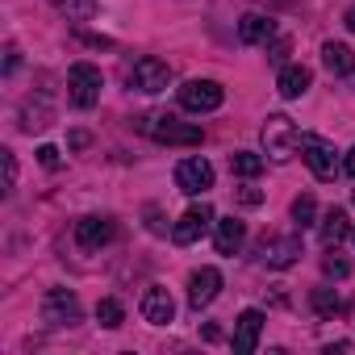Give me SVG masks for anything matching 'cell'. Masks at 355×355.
I'll return each mask as SVG.
<instances>
[{
  "mask_svg": "<svg viewBox=\"0 0 355 355\" xmlns=\"http://www.w3.org/2000/svg\"><path fill=\"white\" fill-rule=\"evenodd\" d=\"M259 138H263V150H268V159H276V163H288V159L301 150V134H297L293 117H284V113H272V117L263 121Z\"/></svg>",
  "mask_w": 355,
  "mask_h": 355,
  "instance_id": "cell-1",
  "label": "cell"
},
{
  "mask_svg": "<svg viewBox=\"0 0 355 355\" xmlns=\"http://www.w3.org/2000/svg\"><path fill=\"white\" fill-rule=\"evenodd\" d=\"M138 130H146V134H150L155 142H163V146H201V142H205L201 125L175 121V117H155V113H146V117L138 121Z\"/></svg>",
  "mask_w": 355,
  "mask_h": 355,
  "instance_id": "cell-2",
  "label": "cell"
},
{
  "mask_svg": "<svg viewBox=\"0 0 355 355\" xmlns=\"http://www.w3.org/2000/svg\"><path fill=\"white\" fill-rule=\"evenodd\" d=\"M101 88H105L101 67H92V63H76V67L67 71V101H71L76 109H92V105L101 101Z\"/></svg>",
  "mask_w": 355,
  "mask_h": 355,
  "instance_id": "cell-3",
  "label": "cell"
},
{
  "mask_svg": "<svg viewBox=\"0 0 355 355\" xmlns=\"http://www.w3.org/2000/svg\"><path fill=\"white\" fill-rule=\"evenodd\" d=\"M125 84H130L134 92H163V88L171 84V67H167L163 59H155V55H142V59H134V67L125 71Z\"/></svg>",
  "mask_w": 355,
  "mask_h": 355,
  "instance_id": "cell-4",
  "label": "cell"
},
{
  "mask_svg": "<svg viewBox=\"0 0 355 355\" xmlns=\"http://www.w3.org/2000/svg\"><path fill=\"white\" fill-rule=\"evenodd\" d=\"M222 101H226V88L218 80H189V84H180V105L189 113H214V109H222Z\"/></svg>",
  "mask_w": 355,
  "mask_h": 355,
  "instance_id": "cell-5",
  "label": "cell"
},
{
  "mask_svg": "<svg viewBox=\"0 0 355 355\" xmlns=\"http://www.w3.org/2000/svg\"><path fill=\"white\" fill-rule=\"evenodd\" d=\"M301 159L309 163V171L318 175V180H334V175H338V155L318 134H301Z\"/></svg>",
  "mask_w": 355,
  "mask_h": 355,
  "instance_id": "cell-6",
  "label": "cell"
},
{
  "mask_svg": "<svg viewBox=\"0 0 355 355\" xmlns=\"http://www.w3.org/2000/svg\"><path fill=\"white\" fill-rule=\"evenodd\" d=\"M175 189L189 193V197L209 193V189H214V167H209V159L193 155V159H180V163H175Z\"/></svg>",
  "mask_w": 355,
  "mask_h": 355,
  "instance_id": "cell-7",
  "label": "cell"
},
{
  "mask_svg": "<svg viewBox=\"0 0 355 355\" xmlns=\"http://www.w3.org/2000/svg\"><path fill=\"white\" fill-rule=\"evenodd\" d=\"M42 322L46 326H76L80 322V297L71 288H51L42 301Z\"/></svg>",
  "mask_w": 355,
  "mask_h": 355,
  "instance_id": "cell-8",
  "label": "cell"
},
{
  "mask_svg": "<svg viewBox=\"0 0 355 355\" xmlns=\"http://www.w3.org/2000/svg\"><path fill=\"white\" fill-rule=\"evenodd\" d=\"M209 226H214V209L201 201V205H193L180 222L171 226V243H180V247H189V243H197V239H205L209 234Z\"/></svg>",
  "mask_w": 355,
  "mask_h": 355,
  "instance_id": "cell-9",
  "label": "cell"
},
{
  "mask_svg": "<svg viewBox=\"0 0 355 355\" xmlns=\"http://www.w3.org/2000/svg\"><path fill=\"white\" fill-rule=\"evenodd\" d=\"M113 234H117V226L109 218H80L76 222V247L80 251H101L113 243Z\"/></svg>",
  "mask_w": 355,
  "mask_h": 355,
  "instance_id": "cell-10",
  "label": "cell"
},
{
  "mask_svg": "<svg viewBox=\"0 0 355 355\" xmlns=\"http://www.w3.org/2000/svg\"><path fill=\"white\" fill-rule=\"evenodd\" d=\"M301 255V239L297 234H280V239H263L259 243V263L268 268H293Z\"/></svg>",
  "mask_w": 355,
  "mask_h": 355,
  "instance_id": "cell-11",
  "label": "cell"
},
{
  "mask_svg": "<svg viewBox=\"0 0 355 355\" xmlns=\"http://www.w3.org/2000/svg\"><path fill=\"white\" fill-rule=\"evenodd\" d=\"M222 293V272L218 268H197L189 276V305L201 313L205 305H214V297Z\"/></svg>",
  "mask_w": 355,
  "mask_h": 355,
  "instance_id": "cell-12",
  "label": "cell"
},
{
  "mask_svg": "<svg viewBox=\"0 0 355 355\" xmlns=\"http://www.w3.org/2000/svg\"><path fill=\"white\" fill-rule=\"evenodd\" d=\"M263 313L259 309H243L239 313V322H234V351L239 355H251L255 347H259V334H263Z\"/></svg>",
  "mask_w": 355,
  "mask_h": 355,
  "instance_id": "cell-13",
  "label": "cell"
},
{
  "mask_svg": "<svg viewBox=\"0 0 355 355\" xmlns=\"http://www.w3.org/2000/svg\"><path fill=\"white\" fill-rule=\"evenodd\" d=\"M142 318L155 322V326H167V322L175 318V301H171V293H167L163 284H150V288L142 293Z\"/></svg>",
  "mask_w": 355,
  "mask_h": 355,
  "instance_id": "cell-14",
  "label": "cell"
},
{
  "mask_svg": "<svg viewBox=\"0 0 355 355\" xmlns=\"http://www.w3.org/2000/svg\"><path fill=\"white\" fill-rule=\"evenodd\" d=\"M309 84H313V76H309V67H305V63H284V67H280V76H276V92H280L284 101L305 96V92H309Z\"/></svg>",
  "mask_w": 355,
  "mask_h": 355,
  "instance_id": "cell-15",
  "label": "cell"
},
{
  "mask_svg": "<svg viewBox=\"0 0 355 355\" xmlns=\"http://www.w3.org/2000/svg\"><path fill=\"white\" fill-rule=\"evenodd\" d=\"M272 38H276V21H272V17L247 13V17L239 21V42H243V46H268Z\"/></svg>",
  "mask_w": 355,
  "mask_h": 355,
  "instance_id": "cell-16",
  "label": "cell"
},
{
  "mask_svg": "<svg viewBox=\"0 0 355 355\" xmlns=\"http://www.w3.org/2000/svg\"><path fill=\"white\" fill-rule=\"evenodd\" d=\"M243 243H247V226H243L239 218L214 222V247H218V255H239Z\"/></svg>",
  "mask_w": 355,
  "mask_h": 355,
  "instance_id": "cell-17",
  "label": "cell"
},
{
  "mask_svg": "<svg viewBox=\"0 0 355 355\" xmlns=\"http://www.w3.org/2000/svg\"><path fill=\"white\" fill-rule=\"evenodd\" d=\"M322 63L330 76H355V51L343 46V42H326L322 46Z\"/></svg>",
  "mask_w": 355,
  "mask_h": 355,
  "instance_id": "cell-18",
  "label": "cell"
},
{
  "mask_svg": "<svg viewBox=\"0 0 355 355\" xmlns=\"http://www.w3.org/2000/svg\"><path fill=\"white\" fill-rule=\"evenodd\" d=\"M347 234H351V226H347V214H343V209H330V214L322 218V247H338Z\"/></svg>",
  "mask_w": 355,
  "mask_h": 355,
  "instance_id": "cell-19",
  "label": "cell"
},
{
  "mask_svg": "<svg viewBox=\"0 0 355 355\" xmlns=\"http://www.w3.org/2000/svg\"><path fill=\"white\" fill-rule=\"evenodd\" d=\"M230 171L243 175V180H255V175L263 171V155H255V150H234V155H230Z\"/></svg>",
  "mask_w": 355,
  "mask_h": 355,
  "instance_id": "cell-20",
  "label": "cell"
},
{
  "mask_svg": "<svg viewBox=\"0 0 355 355\" xmlns=\"http://www.w3.org/2000/svg\"><path fill=\"white\" fill-rule=\"evenodd\" d=\"M51 5H55L67 21H88V17H96V0H51Z\"/></svg>",
  "mask_w": 355,
  "mask_h": 355,
  "instance_id": "cell-21",
  "label": "cell"
},
{
  "mask_svg": "<svg viewBox=\"0 0 355 355\" xmlns=\"http://www.w3.org/2000/svg\"><path fill=\"white\" fill-rule=\"evenodd\" d=\"M309 305H313V313H318V318H334V313H343V301H338V293H334V288H313Z\"/></svg>",
  "mask_w": 355,
  "mask_h": 355,
  "instance_id": "cell-22",
  "label": "cell"
},
{
  "mask_svg": "<svg viewBox=\"0 0 355 355\" xmlns=\"http://www.w3.org/2000/svg\"><path fill=\"white\" fill-rule=\"evenodd\" d=\"M121 318H125L121 301H117V297H101V305H96V322H101V326H109V330H117V326H121Z\"/></svg>",
  "mask_w": 355,
  "mask_h": 355,
  "instance_id": "cell-23",
  "label": "cell"
},
{
  "mask_svg": "<svg viewBox=\"0 0 355 355\" xmlns=\"http://www.w3.org/2000/svg\"><path fill=\"white\" fill-rule=\"evenodd\" d=\"M313 214H318V205H313V197H309V193L293 201V222H297L301 230H305V226H313Z\"/></svg>",
  "mask_w": 355,
  "mask_h": 355,
  "instance_id": "cell-24",
  "label": "cell"
},
{
  "mask_svg": "<svg viewBox=\"0 0 355 355\" xmlns=\"http://www.w3.org/2000/svg\"><path fill=\"white\" fill-rule=\"evenodd\" d=\"M322 272L334 276V280H347V276H351V263H347L343 255H326V259H322Z\"/></svg>",
  "mask_w": 355,
  "mask_h": 355,
  "instance_id": "cell-25",
  "label": "cell"
},
{
  "mask_svg": "<svg viewBox=\"0 0 355 355\" xmlns=\"http://www.w3.org/2000/svg\"><path fill=\"white\" fill-rule=\"evenodd\" d=\"M288 51H293V42H288V38H272V42H268V59H272V63H284V59H288Z\"/></svg>",
  "mask_w": 355,
  "mask_h": 355,
  "instance_id": "cell-26",
  "label": "cell"
},
{
  "mask_svg": "<svg viewBox=\"0 0 355 355\" xmlns=\"http://www.w3.org/2000/svg\"><path fill=\"white\" fill-rule=\"evenodd\" d=\"M38 163H42L46 171H59V163H63V159H59V150H55V146H42V150H38Z\"/></svg>",
  "mask_w": 355,
  "mask_h": 355,
  "instance_id": "cell-27",
  "label": "cell"
},
{
  "mask_svg": "<svg viewBox=\"0 0 355 355\" xmlns=\"http://www.w3.org/2000/svg\"><path fill=\"white\" fill-rule=\"evenodd\" d=\"M5 184L9 189L17 184V159H13V150H5Z\"/></svg>",
  "mask_w": 355,
  "mask_h": 355,
  "instance_id": "cell-28",
  "label": "cell"
},
{
  "mask_svg": "<svg viewBox=\"0 0 355 355\" xmlns=\"http://www.w3.org/2000/svg\"><path fill=\"white\" fill-rule=\"evenodd\" d=\"M88 142H92V138H88L84 130H71V134H67V146H71V150H84Z\"/></svg>",
  "mask_w": 355,
  "mask_h": 355,
  "instance_id": "cell-29",
  "label": "cell"
},
{
  "mask_svg": "<svg viewBox=\"0 0 355 355\" xmlns=\"http://www.w3.org/2000/svg\"><path fill=\"white\" fill-rule=\"evenodd\" d=\"M239 201H243V205H259V201H263V193H255V189H243V193H239Z\"/></svg>",
  "mask_w": 355,
  "mask_h": 355,
  "instance_id": "cell-30",
  "label": "cell"
},
{
  "mask_svg": "<svg viewBox=\"0 0 355 355\" xmlns=\"http://www.w3.org/2000/svg\"><path fill=\"white\" fill-rule=\"evenodd\" d=\"M17 63H21V51H17V46H9V59H5V71H17Z\"/></svg>",
  "mask_w": 355,
  "mask_h": 355,
  "instance_id": "cell-31",
  "label": "cell"
},
{
  "mask_svg": "<svg viewBox=\"0 0 355 355\" xmlns=\"http://www.w3.org/2000/svg\"><path fill=\"white\" fill-rule=\"evenodd\" d=\"M343 171H347V175H355V146L347 150V159H343Z\"/></svg>",
  "mask_w": 355,
  "mask_h": 355,
  "instance_id": "cell-32",
  "label": "cell"
},
{
  "mask_svg": "<svg viewBox=\"0 0 355 355\" xmlns=\"http://www.w3.org/2000/svg\"><path fill=\"white\" fill-rule=\"evenodd\" d=\"M347 30H351V34H355V5H351V9H347Z\"/></svg>",
  "mask_w": 355,
  "mask_h": 355,
  "instance_id": "cell-33",
  "label": "cell"
},
{
  "mask_svg": "<svg viewBox=\"0 0 355 355\" xmlns=\"http://www.w3.org/2000/svg\"><path fill=\"white\" fill-rule=\"evenodd\" d=\"M351 201H355V189H351Z\"/></svg>",
  "mask_w": 355,
  "mask_h": 355,
  "instance_id": "cell-34",
  "label": "cell"
},
{
  "mask_svg": "<svg viewBox=\"0 0 355 355\" xmlns=\"http://www.w3.org/2000/svg\"><path fill=\"white\" fill-rule=\"evenodd\" d=\"M351 239H355V230H351Z\"/></svg>",
  "mask_w": 355,
  "mask_h": 355,
  "instance_id": "cell-35",
  "label": "cell"
}]
</instances>
